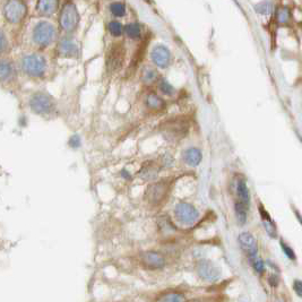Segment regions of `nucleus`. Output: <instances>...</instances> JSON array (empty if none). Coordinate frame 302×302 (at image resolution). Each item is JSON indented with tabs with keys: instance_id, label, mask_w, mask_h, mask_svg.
Segmentation results:
<instances>
[{
	"instance_id": "nucleus-24",
	"label": "nucleus",
	"mask_w": 302,
	"mask_h": 302,
	"mask_svg": "<svg viewBox=\"0 0 302 302\" xmlns=\"http://www.w3.org/2000/svg\"><path fill=\"white\" fill-rule=\"evenodd\" d=\"M125 34L130 40H138L142 36V28L137 23H129L125 26Z\"/></svg>"
},
{
	"instance_id": "nucleus-6",
	"label": "nucleus",
	"mask_w": 302,
	"mask_h": 302,
	"mask_svg": "<svg viewBox=\"0 0 302 302\" xmlns=\"http://www.w3.org/2000/svg\"><path fill=\"white\" fill-rule=\"evenodd\" d=\"M29 108L35 115L46 116L54 110V101L48 93L36 92L29 100Z\"/></svg>"
},
{
	"instance_id": "nucleus-23",
	"label": "nucleus",
	"mask_w": 302,
	"mask_h": 302,
	"mask_svg": "<svg viewBox=\"0 0 302 302\" xmlns=\"http://www.w3.org/2000/svg\"><path fill=\"white\" fill-rule=\"evenodd\" d=\"M157 88L160 91L161 94H163L164 97H173L176 94V88L172 84L165 78H160L157 82Z\"/></svg>"
},
{
	"instance_id": "nucleus-29",
	"label": "nucleus",
	"mask_w": 302,
	"mask_h": 302,
	"mask_svg": "<svg viewBox=\"0 0 302 302\" xmlns=\"http://www.w3.org/2000/svg\"><path fill=\"white\" fill-rule=\"evenodd\" d=\"M108 28H109V32L111 33V35L115 36V38H119V36L124 33V29H125L123 24L118 21L110 22L108 25Z\"/></svg>"
},
{
	"instance_id": "nucleus-37",
	"label": "nucleus",
	"mask_w": 302,
	"mask_h": 302,
	"mask_svg": "<svg viewBox=\"0 0 302 302\" xmlns=\"http://www.w3.org/2000/svg\"><path fill=\"white\" fill-rule=\"evenodd\" d=\"M145 1H147V2H151V0H145Z\"/></svg>"
},
{
	"instance_id": "nucleus-4",
	"label": "nucleus",
	"mask_w": 302,
	"mask_h": 302,
	"mask_svg": "<svg viewBox=\"0 0 302 302\" xmlns=\"http://www.w3.org/2000/svg\"><path fill=\"white\" fill-rule=\"evenodd\" d=\"M22 69L31 77H42L47 69V60L42 54L32 53L22 59Z\"/></svg>"
},
{
	"instance_id": "nucleus-33",
	"label": "nucleus",
	"mask_w": 302,
	"mask_h": 302,
	"mask_svg": "<svg viewBox=\"0 0 302 302\" xmlns=\"http://www.w3.org/2000/svg\"><path fill=\"white\" fill-rule=\"evenodd\" d=\"M7 48V40L3 33L0 31V53H2Z\"/></svg>"
},
{
	"instance_id": "nucleus-16",
	"label": "nucleus",
	"mask_w": 302,
	"mask_h": 302,
	"mask_svg": "<svg viewBox=\"0 0 302 302\" xmlns=\"http://www.w3.org/2000/svg\"><path fill=\"white\" fill-rule=\"evenodd\" d=\"M258 211H259L261 223H263V226L265 227V231L267 232V234L270 235L271 238L275 239L276 237H277V227H276V224L273 221V219L271 217L270 213L266 211V208H265L261 204L259 205Z\"/></svg>"
},
{
	"instance_id": "nucleus-11",
	"label": "nucleus",
	"mask_w": 302,
	"mask_h": 302,
	"mask_svg": "<svg viewBox=\"0 0 302 302\" xmlns=\"http://www.w3.org/2000/svg\"><path fill=\"white\" fill-rule=\"evenodd\" d=\"M151 60L156 68L167 69L172 62L171 51L163 44H156L151 51Z\"/></svg>"
},
{
	"instance_id": "nucleus-32",
	"label": "nucleus",
	"mask_w": 302,
	"mask_h": 302,
	"mask_svg": "<svg viewBox=\"0 0 302 302\" xmlns=\"http://www.w3.org/2000/svg\"><path fill=\"white\" fill-rule=\"evenodd\" d=\"M293 290H294V292L298 294V296L302 298V281L296 279V281H294V283H293Z\"/></svg>"
},
{
	"instance_id": "nucleus-7",
	"label": "nucleus",
	"mask_w": 302,
	"mask_h": 302,
	"mask_svg": "<svg viewBox=\"0 0 302 302\" xmlns=\"http://www.w3.org/2000/svg\"><path fill=\"white\" fill-rule=\"evenodd\" d=\"M59 23H60V27L68 33L75 31L78 26L79 14L73 2L65 3L64 7H62L60 17H59Z\"/></svg>"
},
{
	"instance_id": "nucleus-27",
	"label": "nucleus",
	"mask_w": 302,
	"mask_h": 302,
	"mask_svg": "<svg viewBox=\"0 0 302 302\" xmlns=\"http://www.w3.org/2000/svg\"><path fill=\"white\" fill-rule=\"evenodd\" d=\"M110 12L115 17H124L126 15V6L123 2L116 1L110 5Z\"/></svg>"
},
{
	"instance_id": "nucleus-13",
	"label": "nucleus",
	"mask_w": 302,
	"mask_h": 302,
	"mask_svg": "<svg viewBox=\"0 0 302 302\" xmlns=\"http://www.w3.org/2000/svg\"><path fill=\"white\" fill-rule=\"evenodd\" d=\"M141 263L145 268L156 271L165 266V257L161 252L154 250H147L141 255Z\"/></svg>"
},
{
	"instance_id": "nucleus-26",
	"label": "nucleus",
	"mask_w": 302,
	"mask_h": 302,
	"mask_svg": "<svg viewBox=\"0 0 302 302\" xmlns=\"http://www.w3.org/2000/svg\"><path fill=\"white\" fill-rule=\"evenodd\" d=\"M276 21L278 24L286 25L291 21V12L288 7H279L276 12Z\"/></svg>"
},
{
	"instance_id": "nucleus-9",
	"label": "nucleus",
	"mask_w": 302,
	"mask_h": 302,
	"mask_svg": "<svg viewBox=\"0 0 302 302\" xmlns=\"http://www.w3.org/2000/svg\"><path fill=\"white\" fill-rule=\"evenodd\" d=\"M168 194H169L168 182L161 180V181L153 182L147 186L144 198L149 204L158 205L168 197Z\"/></svg>"
},
{
	"instance_id": "nucleus-20",
	"label": "nucleus",
	"mask_w": 302,
	"mask_h": 302,
	"mask_svg": "<svg viewBox=\"0 0 302 302\" xmlns=\"http://www.w3.org/2000/svg\"><path fill=\"white\" fill-rule=\"evenodd\" d=\"M59 0H39L36 10L42 16H51L58 10Z\"/></svg>"
},
{
	"instance_id": "nucleus-18",
	"label": "nucleus",
	"mask_w": 302,
	"mask_h": 302,
	"mask_svg": "<svg viewBox=\"0 0 302 302\" xmlns=\"http://www.w3.org/2000/svg\"><path fill=\"white\" fill-rule=\"evenodd\" d=\"M182 158L187 165H189L191 168H196L201 164L202 160L201 151L197 147H189L182 153Z\"/></svg>"
},
{
	"instance_id": "nucleus-34",
	"label": "nucleus",
	"mask_w": 302,
	"mask_h": 302,
	"mask_svg": "<svg viewBox=\"0 0 302 302\" xmlns=\"http://www.w3.org/2000/svg\"><path fill=\"white\" fill-rule=\"evenodd\" d=\"M120 175H121V176H123V178H125V179H127V180H130L131 179V176H130V173L128 172L127 170H124L120 172Z\"/></svg>"
},
{
	"instance_id": "nucleus-10",
	"label": "nucleus",
	"mask_w": 302,
	"mask_h": 302,
	"mask_svg": "<svg viewBox=\"0 0 302 302\" xmlns=\"http://www.w3.org/2000/svg\"><path fill=\"white\" fill-rule=\"evenodd\" d=\"M175 217L179 223L183 226H193L197 222L200 213L189 202H179L175 207Z\"/></svg>"
},
{
	"instance_id": "nucleus-31",
	"label": "nucleus",
	"mask_w": 302,
	"mask_h": 302,
	"mask_svg": "<svg viewBox=\"0 0 302 302\" xmlns=\"http://www.w3.org/2000/svg\"><path fill=\"white\" fill-rule=\"evenodd\" d=\"M68 145L71 149L77 150L82 146V139H80V136L78 135H73L68 141Z\"/></svg>"
},
{
	"instance_id": "nucleus-3",
	"label": "nucleus",
	"mask_w": 302,
	"mask_h": 302,
	"mask_svg": "<svg viewBox=\"0 0 302 302\" xmlns=\"http://www.w3.org/2000/svg\"><path fill=\"white\" fill-rule=\"evenodd\" d=\"M126 59V48L123 42L110 44L105 54V68L108 74H115L121 71Z\"/></svg>"
},
{
	"instance_id": "nucleus-22",
	"label": "nucleus",
	"mask_w": 302,
	"mask_h": 302,
	"mask_svg": "<svg viewBox=\"0 0 302 302\" xmlns=\"http://www.w3.org/2000/svg\"><path fill=\"white\" fill-rule=\"evenodd\" d=\"M15 75V69L12 62L0 61V82H9Z\"/></svg>"
},
{
	"instance_id": "nucleus-8",
	"label": "nucleus",
	"mask_w": 302,
	"mask_h": 302,
	"mask_svg": "<svg viewBox=\"0 0 302 302\" xmlns=\"http://www.w3.org/2000/svg\"><path fill=\"white\" fill-rule=\"evenodd\" d=\"M27 7L23 0H7L3 7V15L7 22L12 24H17L26 16Z\"/></svg>"
},
{
	"instance_id": "nucleus-15",
	"label": "nucleus",
	"mask_w": 302,
	"mask_h": 302,
	"mask_svg": "<svg viewBox=\"0 0 302 302\" xmlns=\"http://www.w3.org/2000/svg\"><path fill=\"white\" fill-rule=\"evenodd\" d=\"M58 53L62 58H77L79 54V50L73 40L65 38L58 43Z\"/></svg>"
},
{
	"instance_id": "nucleus-5",
	"label": "nucleus",
	"mask_w": 302,
	"mask_h": 302,
	"mask_svg": "<svg viewBox=\"0 0 302 302\" xmlns=\"http://www.w3.org/2000/svg\"><path fill=\"white\" fill-rule=\"evenodd\" d=\"M54 36H56V29H54L52 24L47 21L39 22V23L35 25V27L33 28V41L40 47L44 48L49 46V44L52 43Z\"/></svg>"
},
{
	"instance_id": "nucleus-21",
	"label": "nucleus",
	"mask_w": 302,
	"mask_h": 302,
	"mask_svg": "<svg viewBox=\"0 0 302 302\" xmlns=\"http://www.w3.org/2000/svg\"><path fill=\"white\" fill-rule=\"evenodd\" d=\"M158 79H160V75L155 68L150 67V66L143 68L141 73V80L143 83L146 85H152L154 83H157Z\"/></svg>"
},
{
	"instance_id": "nucleus-25",
	"label": "nucleus",
	"mask_w": 302,
	"mask_h": 302,
	"mask_svg": "<svg viewBox=\"0 0 302 302\" xmlns=\"http://www.w3.org/2000/svg\"><path fill=\"white\" fill-rule=\"evenodd\" d=\"M255 12L258 13L263 16H268L274 12V5L270 0H264L260 1L255 6Z\"/></svg>"
},
{
	"instance_id": "nucleus-1",
	"label": "nucleus",
	"mask_w": 302,
	"mask_h": 302,
	"mask_svg": "<svg viewBox=\"0 0 302 302\" xmlns=\"http://www.w3.org/2000/svg\"><path fill=\"white\" fill-rule=\"evenodd\" d=\"M189 121L185 117H173L163 121L160 130L163 137L169 142H179L185 138L189 131Z\"/></svg>"
},
{
	"instance_id": "nucleus-2",
	"label": "nucleus",
	"mask_w": 302,
	"mask_h": 302,
	"mask_svg": "<svg viewBox=\"0 0 302 302\" xmlns=\"http://www.w3.org/2000/svg\"><path fill=\"white\" fill-rule=\"evenodd\" d=\"M234 208L238 222L244 226L250 208V191L244 178H240L237 182V198H235Z\"/></svg>"
},
{
	"instance_id": "nucleus-35",
	"label": "nucleus",
	"mask_w": 302,
	"mask_h": 302,
	"mask_svg": "<svg viewBox=\"0 0 302 302\" xmlns=\"http://www.w3.org/2000/svg\"><path fill=\"white\" fill-rule=\"evenodd\" d=\"M296 216L298 217V219H299V222L302 224V217H301V215L299 214V213H298V211H296Z\"/></svg>"
},
{
	"instance_id": "nucleus-19",
	"label": "nucleus",
	"mask_w": 302,
	"mask_h": 302,
	"mask_svg": "<svg viewBox=\"0 0 302 302\" xmlns=\"http://www.w3.org/2000/svg\"><path fill=\"white\" fill-rule=\"evenodd\" d=\"M160 168H158L157 163L153 161H147L142 165L141 170H139V176L145 181H152L157 176Z\"/></svg>"
},
{
	"instance_id": "nucleus-30",
	"label": "nucleus",
	"mask_w": 302,
	"mask_h": 302,
	"mask_svg": "<svg viewBox=\"0 0 302 302\" xmlns=\"http://www.w3.org/2000/svg\"><path fill=\"white\" fill-rule=\"evenodd\" d=\"M279 244H281L283 252L285 253V256L288 257L289 259H291V260H296V259H297L296 252H293V249L291 248V247H290L288 244H286V242H284L283 240H281V242H279Z\"/></svg>"
},
{
	"instance_id": "nucleus-28",
	"label": "nucleus",
	"mask_w": 302,
	"mask_h": 302,
	"mask_svg": "<svg viewBox=\"0 0 302 302\" xmlns=\"http://www.w3.org/2000/svg\"><path fill=\"white\" fill-rule=\"evenodd\" d=\"M160 302H186V297L179 292H170L164 294Z\"/></svg>"
},
{
	"instance_id": "nucleus-17",
	"label": "nucleus",
	"mask_w": 302,
	"mask_h": 302,
	"mask_svg": "<svg viewBox=\"0 0 302 302\" xmlns=\"http://www.w3.org/2000/svg\"><path fill=\"white\" fill-rule=\"evenodd\" d=\"M145 105L146 108L151 110V111H155L160 112L163 111V110L167 108V102L162 97H160L157 93H154V92H151L146 95L145 98Z\"/></svg>"
},
{
	"instance_id": "nucleus-12",
	"label": "nucleus",
	"mask_w": 302,
	"mask_h": 302,
	"mask_svg": "<svg viewBox=\"0 0 302 302\" xmlns=\"http://www.w3.org/2000/svg\"><path fill=\"white\" fill-rule=\"evenodd\" d=\"M196 272L202 281L206 282H215L221 276L219 267L215 266L211 260L206 259L198 261L196 265Z\"/></svg>"
},
{
	"instance_id": "nucleus-36",
	"label": "nucleus",
	"mask_w": 302,
	"mask_h": 302,
	"mask_svg": "<svg viewBox=\"0 0 302 302\" xmlns=\"http://www.w3.org/2000/svg\"><path fill=\"white\" fill-rule=\"evenodd\" d=\"M190 302H200V301H197V300H193V301H190Z\"/></svg>"
},
{
	"instance_id": "nucleus-14",
	"label": "nucleus",
	"mask_w": 302,
	"mask_h": 302,
	"mask_svg": "<svg viewBox=\"0 0 302 302\" xmlns=\"http://www.w3.org/2000/svg\"><path fill=\"white\" fill-rule=\"evenodd\" d=\"M239 245H240L241 249L246 252L248 256L249 260H252L256 257H258V246H257V241L253 235L250 232H242V233L238 237Z\"/></svg>"
}]
</instances>
